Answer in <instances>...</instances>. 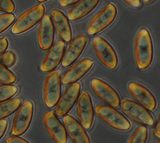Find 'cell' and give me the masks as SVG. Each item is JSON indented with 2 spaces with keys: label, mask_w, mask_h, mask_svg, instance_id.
Segmentation results:
<instances>
[{
  "label": "cell",
  "mask_w": 160,
  "mask_h": 143,
  "mask_svg": "<svg viewBox=\"0 0 160 143\" xmlns=\"http://www.w3.org/2000/svg\"><path fill=\"white\" fill-rule=\"evenodd\" d=\"M137 65L141 69L148 68L153 57V47L148 31L142 28L137 33L134 45Z\"/></svg>",
  "instance_id": "cell-1"
},
{
  "label": "cell",
  "mask_w": 160,
  "mask_h": 143,
  "mask_svg": "<svg viewBox=\"0 0 160 143\" xmlns=\"http://www.w3.org/2000/svg\"><path fill=\"white\" fill-rule=\"evenodd\" d=\"M45 8L43 4H38L28 9L18 18L12 27L11 31L14 34H20L31 29L42 19Z\"/></svg>",
  "instance_id": "cell-2"
},
{
  "label": "cell",
  "mask_w": 160,
  "mask_h": 143,
  "mask_svg": "<svg viewBox=\"0 0 160 143\" xmlns=\"http://www.w3.org/2000/svg\"><path fill=\"white\" fill-rule=\"evenodd\" d=\"M96 113L108 125L119 131H128L130 129V123L122 114L106 105H98L96 107Z\"/></svg>",
  "instance_id": "cell-3"
},
{
  "label": "cell",
  "mask_w": 160,
  "mask_h": 143,
  "mask_svg": "<svg viewBox=\"0 0 160 143\" xmlns=\"http://www.w3.org/2000/svg\"><path fill=\"white\" fill-rule=\"evenodd\" d=\"M43 94L46 106L49 109L56 106L61 95V77L59 71H54L47 75L44 81Z\"/></svg>",
  "instance_id": "cell-4"
},
{
  "label": "cell",
  "mask_w": 160,
  "mask_h": 143,
  "mask_svg": "<svg viewBox=\"0 0 160 143\" xmlns=\"http://www.w3.org/2000/svg\"><path fill=\"white\" fill-rule=\"evenodd\" d=\"M117 13V8L114 4H109L105 6L89 22L88 27V34L93 36L105 29L112 23Z\"/></svg>",
  "instance_id": "cell-5"
},
{
  "label": "cell",
  "mask_w": 160,
  "mask_h": 143,
  "mask_svg": "<svg viewBox=\"0 0 160 143\" xmlns=\"http://www.w3.org/2000/svg\"><path fill=\"white\" fill-rule=\"evenodd\" d=\"M33 115V104L27 101L20 106L12 122L11 133L15 136L23 135L29 127Z\"/></svg>",
  "instance_id": "cell-6"
},
{
  "label": "cell",
  "mask_w": 160,
  "mask_h": 143,
  "mask_svg": "<svg viewBox=\"0 0 160 143\" xmlns=\"http://www.w3.org/2000/svg\"><path fill=\"white\" fill-rule=\"evenodd\" d=\"M93 48L99 61L108 68L114 69L118 64V58L113 47L100 36L93 40Z\"/></svg>",
  "instance_id": "cell-7"
},
{
  "label": "cell",
  "mask_w": 160,
  "mask_h": 143,
  "mask_svg": "<svg viewBox=\"0 0 160 143\" xmlns=\"http://www.w3.org/2000/svg\"><path fill=\"white\" fill-rule=\"evenodd\" d=\"M123 112L134 121L143 125L152 126L154 120L144 107L130 100H123L121 103Z\"/></svg>",
  "instance_id": "cell-8"
},
{
  "label": "cell",
  "mask_w": 160,
  "mask_h": 143,
  "mask_svg": "<svg viewBox=\"0 0 160 143\" xmlns=\"http://www.w3.org/2000/svg\"><path fill=\"white\" fill-rule=\"evenodd\" d=\"M77 115L83 128L89 129L92 126L94 117L93 105L88 92H83L77 101Z\"/></svg>",
  "instance_id": "cell-9"
},
{
  "label": "cell",
  "mask_w": 160,
  "mask_h": 143,
  "mask_svg": "<svg viewBox=\"0 0 160 143\" xmlns=\"http://www.w3.org/2000/svg\"><path fill=\"white\" fill-rule=\"evenodd\" d=\"M80 91L81 85L77 82L72 84L66 89L55 110L56 116H65L71 110L78 99Z\"/></svg>",
  "instance_id": "cell-10"
},
{
  "label": "cell",
  "mask_w": 160,
  "mask_h": 143,
  "mask_svg": "<svg viewBox=\"0 0 160 143\" xmlns=\"http://www.w3.org/2000/svg\"><path fill=\"white\" fill-rule=\"evenodd\" d=\"M92 88L98 98L104 102L117 108L120 105L119 94L107 83L98 79H93L91 81Z\"/></svg>",
  "instance_id": "cell-11"
},
{
  "label": "cell",
  "mask_w": 160,
  "mask_h": 143,
  "mask_svg": "<svg viewBox=\"0 0 160 143\" xmlns=\"http://www.w3.org/2000/svg\"><path fill=\"white\" fill-rule=\"evenodd\" d=\"M44 125L47 131L56 143H67V135L65 126L53 112H48L44 116Z\"/></svg>",
  "instance_id": "cell-12"
},
{
  "label": "cell",
  "mask_w": 160,
  "mask_h": 143,
  "mask_svg": "<svg viewBox=\"0 0 160 143\" xmlns=\"http://www.w3.org/2000/svg\"><path fill=\"white\" fill-rule=\"evenodd\" d=\"M129 93L134 100L145 109L152 111L157 106V101L152 94L143 85L135 82H130L128 85Z\"/></svg>",
  "instance_id": "cell-13"
},
{
  "label": "cell",
  "mask_w": 160,
  "mask_h": 143,
  "mask_svg": "<svg viewBox=\"0 0 160 143\" xmlns=\"http://www.w3.org/2000/svg\"><path fill=\"white\" fill-rule=\"evenodd\" d=\"M65 48V43L62 40L58 41L51 47L42 63L41 70L44 72H50L54 70L62 59Z\"/></svg>",
  "instance_id": "cell-14"
},
{
  "label": "cell",
  "mask_w": 160,
  "mask_h": 143,
  "mask_svg": "<svg viewBox=\"0 0 160 143\" xmlns=\"http://www.w3.org/2000/svg\"><path fill=\"white\" fill-rule=\"evenodd\" d=\"M93 63V61L89 59H82L64 73L61 82L65 85L75 84L90 70Z\"/></svg>",
  "instance_id": "cell-15"
},
{
  "label": "cell",
  "mask_w": 160,
  "mask_h": 143,
  "mask_svg": "<svg viewBox=\"0 0 160 143\" xmlns=\"http://www.w3.org/2000/svg\"><path fill=\"white\" fill-rule=\"evenodd\" d=\"M63 123L66 132L73 143H90V140L83 126L74 117L66 115L63 117Z\"/></svg>",
  "instance_id": "cell-16"
},
{
  "label": "cell",
  "mask_w": 160,
  "mask_h": 143,
  "mask_svg": "<svg viewBox=\"0 0 160 143\" xmlns=\"http://www.w3.org/2000/svg\"><path fill=\"white\" fill-rule=\"evenodd\" d=\"M87 37L83 35H79L69 44L65 53H64L62 62L63 67L70 66L79 58L87 44Z\"/></svg>",
  "instance_id": "cell-17"
},
{
  "label": "cell",
  "mask_w": 160,
  "mask_h": 143,
  "mask_svg": "<svg viewBox=\"0 0 160 143\" xmlns=\"http://www.w3.org/2000/svg\"><path fill=\"white\" fill-rule=\"evenodd\" d=\"M54 40V28L49 15L42 20L38 31V41L40 48L45 51L51 48Z\"/></svg>",
  "instance_id": "cell-18"
},
{
  "label": "cell",
  "mask_w": 160,
  "mask_h": 143,
  "mask_svg": "<svg viewBox=\"0 0 160 143\" xmlns=\"http://www.w3.org/2000/svg\"><path fill=\"white\" fill-rule=\"evenodd\" d=\"M51 16L53 25L59 37L65 42H69L72 38V31L65 15L62 11L54 9L51 13Z\"/></svg>",
  "instance_id": "cell-19"
},
{
  "label": "cell",
  "mask_w": 160,
  "mask_h": 143,
  "mask_svg": "<svg viewBox=\"0 0 160 143\" xmlns=\"http://www.w3.org/2000/svg\"><path fill=\"white\" fill-rule=\"evenodd\" d=\"M99 1L98 0H82L78 2L68 13L69 20L76 21L85 17L97 7Z\"/></svg>",
  "instance_id": "cell-20"
},
{
  "label": "cell",
  "mask_w": 160,
  "mask_h": 143,
  "mask_svg": "<svg viewBox=\"0 0 160 143\" xmlns=\"http://www.w3.org/2000/svg\"><path fill=\"white\" fill-rule=\"evenodd\" d=\"M22 104V101L19 98H14L10 100L0 103V120L15 113Z\"/></svg>",
  "instance_id": "cell-21"
},
{
  "label": "cell",
  "mask_w": 160,
  "mask_h": 143,
  "mask_svg": "<svg viewBox=\"0 0 160 143\" xmlns=\"http://www.w3.org/2000/svg\"><path fill=\"white\" fill-rule=\"evenodd\" d=\"M148 138V129L144 125L139 126L134 130L128 143H146Z\"/></svg>",
  "instance_id": "cell-22"
},
{
  "label": "cell",
  "mask_w": 160,
  "mask_h": 143,
  "mask_svg": "<svg viewBox=\"0 0 160 143\" xmlns=\"http://www.w3.org/2000/svg\"><path fill=\"white\" fill-rule=\"evenodd\" d=\"M16 81L15 75L11 71L0 63V84L11 85Z\"/></svg>",
  "instance_id": "cell-23"
},
{
  "label": "cell",
  "mask_w": 160,
  "mask_h": 143,
  "mask_svg": "<svg viewBox=\"0 0 160 143\" xmlns=\"http://www.w3.org/2000/svg\"><path fill=\"white\" fill-rule=\"evenodd\" d=\"M18 88L12 85H0V101H4L12 97L18 93Z\"/></svg>",
  "instance_id": "cell-24"
},
{
  "label": "cell",
  "mask_w": 160,
  "mask_h": 143,
  "mask_svg": "<svg viewBox=\"0 0 160 143\" xmlns=\"http://www.w3.org/2000/svg\"><path fill=\"white\" fill-rule=\"evenodd\" d=\"M15 20L13 14L5 13L0 15V33L10 27Z\"/></svg>",
  "instance_id": "cell-25"
},
{
  "label": "cell",
  "mask_w": 160,
  "mask_h": 143,
  "mask_svg": "<svg viewBox=\"0 0 160 143\" xmlns=\"http://www.w3.org/2000/svg\"><path fill=\"white\" fill-rule=\"evenodd\" d=\"M16 62V56L15 54L8 51L0 54V63L6 68H11L13 66Z\"/></svg>",
  "instance_id": "cell-26"
},
{
  "label": "cell",
  "mask_w": 160,
  "mask_h": 143,
  "mask_svg": "<svg viewBox=\"0 0 160 143\" xmlns=\"http://www.w3.org/2000/svg\"><path fill=\"white\" fill-rule=\"evenodd\" d=\"M15 4L11 0H0V11L11 13L15 11Z\"/></svg>",
  "instance_id": "cell-27"
},
{
  "label": "cell",
  "mask_w": 160,
  "mask_h": 143,
  "mask_svg": "<svg viewBox=\"0 0 160 143\" xmlns=\"http://www.w3.org/2000/svg\"><path fill=\"white\" fill-rule=\"evenodd\" d=\"M6 143H29L26 140L18 136H10L6 140Z\"/></svg>",
  "instance_id": "cell-28"
},
{
  "label": "cell",
  "mask_w": 160,
  "mask_h": 143,
  "mask_svg": "<svg viewBox=\"0 0 160 143\" xmlns=\"http://www.w3.org/2000/svg\"><path fill=\"white\" fill-rule=\"evenodd\" d=\"M8 126V122L5 120H0V140L2 138L5 134Z\"/></svg>",
  "instance_id": "cell-29"
},
{
  "label": "cell",
  "mask_w": 160,
  "mask_h": 143,
  "mask_svg": "<svg viewBox=\"0 0 160 143\" xmlns=\"http://www.w3.org/2000/svg\"><path fill=\"white\" fill-rule=\"evenodd\" d=\"M8 46V40L5 38H0V54L4 53L7 49Z\"/></svg>",
  "instance_id": "cell-30"
},
{
  "label": "cell",
  "mask_w": 160,
  "mask_h": 143,
  "mask_svg": "<svg viewBox=\"0 0 160 143\" xmlns=\"http://www.w3.org/2000/svg\"><path fill=\"white\" fill-rule=\"evenodd\" d=\"M78 2V1H76V0H60V1H59V4L62 7H67V6L76 4Z\"/></svg>",
  "instance_id": "cell-31"
},
{
  "label": "cell",
  "mask_w": 160,
  "mask_h": 143,
  "mask_svg": "<svg viewBox=\"0 0 160 143\" xmlns=\"http://www.w3.org/2000/svg\"><path fill=\"white\" fill-rule=\"evenodd\" d=\"M154 133L156 137L159 138L160 137V119L159 116L158 117V120H157V122L155 124V128H154Z\"/></svg>",
  "instance_id": "cell-32"
},
{
  "label": "cell",
  "mask_w": 160,
  "mask_h": 143,
  "mask_svg": "<svg viewBox=\"0 0 160 143\" xmlns=\"http://www.w3.org/2000/svg\"><path fill=\"white\" fill-rule=\"evenodd\" d=\"M124 2L127 3L128 4H129L132 6H134V7H138L141 5V1L140 0H126V1H124Z\"/></svg>",
  "instance_id": "cell-33"
},
{
  "label": "cell",
  "mask_w": 160,
  "mask_h": 143,
  "mask_svg": "<svg viewBox=\"0 0 160 143\" xmlns=\"http://www.w3.org/2000/svg\"><path fill=\"white\" fill-rule=\"evenodd\" d=\"M38 2H47V1H44V0H43V1H42V0H38Z\"/></svg>",
  "instance_id": "cell-34"
},
{
  "label": "cell",
  "mask_w": 160,
  "mask_h": 143,
  "mask_svg": "<svg viewBox=\"0 0 160 143\" xmlns=\"http://www.w3.org/2000/svg\"><path fill=\"white\" fill-rule=\"evenodd\" d=\"M154 143H160V142H159V141H158V142H154Z\"/></svg>",
  "instance_id": "cell-35"
}]
</instances>
